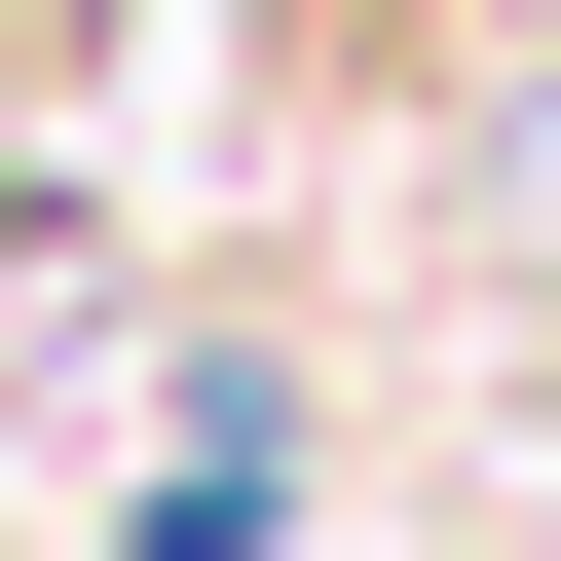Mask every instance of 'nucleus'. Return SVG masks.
Returning a JSON list of instances; mask_svg holds the SVG:
<instances>
[{
	"label": "nucleus",
	"instance_id": "nucleus-1",
	"mask_svg": "<svg viewBox=\"0 0 561 561\" xmlns=\"http://www.w3.org/2000/svg\"><path fill=\"white\" fill-rule=\"evenodd\" d=\"M262 524H300V412H262V375H225V412L150 449V561H262Z\"/></svg>",
	"mask_w": 561,
	"mask_h": 561
}]
</instances>
